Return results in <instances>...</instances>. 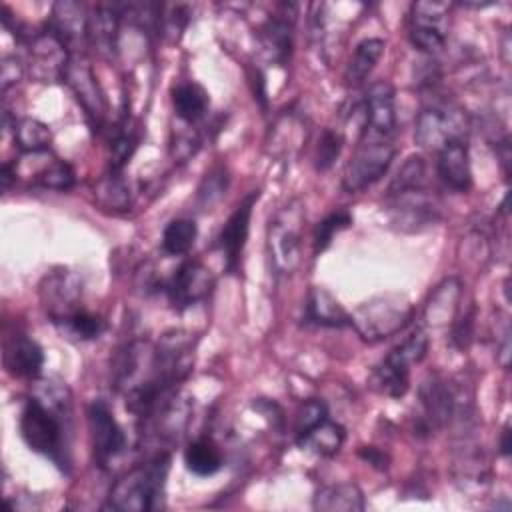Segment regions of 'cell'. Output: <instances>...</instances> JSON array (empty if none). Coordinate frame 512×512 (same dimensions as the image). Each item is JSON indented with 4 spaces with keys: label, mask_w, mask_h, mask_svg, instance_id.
Masks as SVG:
<instances>
[{
    "label": "cell",
    "mask_w": 512,
    "mask_h": 512,
    "mask_svg": "<svg viewBox=\"0 0 512 512\" xmlns=\"http://www.w3.org/2000/svg\"><path fill=\"white\" fill-rule=\"evenodd\" d=\"M396 150L394 136L360 132L358 144L342 172V188L354 194L376 184L388 172Z\"/></svg>",
    "instance_id": "cell-6"
},
{
    "label": "cell",
    "mask_w": 512,
    "mask_h": 512,
    "mask_svg": "<svg viewBox=\"0 0 512 512\" xmlns=\"http://www.w3.org/2000/svg\"><path fill=\"white\" fill-rule=\"evenodd\" d=\"M214 288V274L200 260H184L164 284L170 306L178 312L202 302Z\"/></svg>",
    "instance_id": "cell-13"
},
{
    "label": "cell",
    "mask_w": 512,
    "mask_h": 512,
    "mask_svg": "<svg viewBox=\"0 0 512 512\" xmlns=\"http://www.w3.org/2000/svg\"><path fill=\"white\" fill-rule=\"evenodd\" d=\"M2 364L10 376L34 380L42 372L44 352L34 338L24 332H14L4 338Z\"/></svg>",
    "instance_id": "cell-19"
},
{
    "label": "cell",
    "mask_w": 512,
    "mask_h": 512,
    "mask_svg": "<svg viewBox=\"0 0 512 512\" xmlns=\"http://www.w3.org/2000/svg\"><path fill=\"white\" fill-rule=\"evenodd\" d=\"M414 318V306L400 294H382L362 302L350 314V326L370 344L402 332Z\"/></svg>",
    "instance_id": "cell-5"
},
{
    "label": "cell",
    "mask_w": 512,
    "mask_h": 512,
    "mask_svg": "<svg viewBox=\"0 0 512 512\" xmlns=\"http://www.w3.org/2000/svg\"><path fill=\"white\" fill-rule=\"evenodd\" d=\"M14 142L24 154L48 152L52 144L50 126L38 118H20L14 122Z\"/></svg>",
    "instance_id": "cell-31"
},
{
    "label": "cell",
    "mask_w": 512,
    "mask_h": 512,
    "mask_svg": "<svg viewBox=\"0 0 512 512\" xmlns=\"http://www.w3.org/2000/svg\"><path fill=\"white\" fill-rule=\"evenodd\" d=\"M248 78H250V84H252V92H254V98L262 104V108H266V90H264V76L258 72V68L256 70H252L250 74H248Z\"/></svg>",
    "instance_id": "cell-45"
},
{
    "label": "cell",
    "mask_w": 512,
    "mask_h": 512,
    "mask_svg": "<svg viewBox=\"0 0 512 512\" xmlns=\"http://www.w3.org/2000/svg\"><path fill=\"white\" fill-rule=\"evenodd\" d=\"M122 20V4H98L88 16L86 40L102 56L116 54L118 28Z\"/></svg>",
    "instance_id": "cell-21"
},
{
    "label": "cell",
    "mask_w": 512,
    "mask_h": 512,
    "mask_svg": "<svg viewBox=\"0 0 512 512\" xmlns=\"http://www.w3.org/2000/svg\"><path fill=\"white\" fill-rule=\"evenodd\" d=\"M172 108L182 122L192 126L206 116L210 108V94L202 84L194 80L178 82L172 88Z\"/></svg>",
    "instance_id": "cell-24"
},
{
    "label": "cell",
    "mask_w": 512,
    "mask_h": 512,
    "mask_svg": "<svg viewBox=\"0 0 512 512\" xmlns=\"http://www.w3.org/2000/svg\"><path fill=\"white\" fill-rule=\"evenodd\" d=\"M474 320H476V308L474 304H470L468 310H464V314L460 316H454L452 320V344L458 348V350H464L470 346L472 338H474Z\"/></svg>",
    "instance_id": "cell-41"
},
{
    "label": "cell",
    "mask_w": 512,
    "mask_h": 512,
    "mask_svg": "<svg viewBox=\"0 0 512 512\" xmlns=\"http://www.w3.org/2000/svg\"><path fill=\"white\" fill-rule=\"evenodd\" d=\"M190 10L186 4H172V6H162V20H160V34H164L170 42H176L186 24H188Z\"/></svg>",
    "instance_id": "cell-40"
},
{
    "label": "cell",
    "mask_w": 512,
    "mask_h": 512,
    "mask_svg": "<svg viewBox=\"0 0 512 512\" xmlns=\"http://www.w3.org/2000/svg\"><path fill=\"white\" fill-rule=\"evenodd\" d=\"M34 182L48 190H70L76 182V174L66 160L52 158L36 172Z\"/></svg>",
    "instance_id": "cell-37"
},
{
    "label": "cell",
    "mask_w": 512,
    "mask_h": 512,
    "mask_svg": "<svg viewBox=\"0 0 512 512\" xmlns=\"http://www.w3.org/2000/svg\"><path fill=\"white\" fill-rule=\"evenodd\" d=\"M470 120L466 112L450 102V100H436L420 110L414 124V142L420 148L438 152L442 146L468 140Z\"/></svg>",
    "instance_id": "cell-8"
},
{
    "label": "cell",
    "mask_w": 512,
    "mask_h": 512,
    "mask_svg": "<svg viewBox=\"0 0 512 512\" xmlns=\"http://www.w3.org/2000/svg\"><path fill=\"white\" fill-rule=\"evenodd\" d=\"M406 36L410 44L424 54L440 52L448 38V6L442 2L410 4Z\"/></svg>",
    "instance_id": "cell-10"
},
{
    "label": "cell",
    "mask_w": 512,
    "mask_h": 512,
    "mask_svg": "<svg viewBox=\"0 0 512 512\" xmlns=\"http://www.w3.org/2000/svg\"><path fill=\"white\" fill-rule=\"evenodd\" d=\"M364 114L362 132L378 136H394L398 132L396 120V94L390 82L380 80L368 88L360 104Z\"/></svg>",
    "instance_id": "cell-18"
},
{
    "label": "cell",
    "mask_w": 512,
    "mask_h": 512,
    "mask_svg": "<svg viewBox=\"0 0 512 512\" xmlns=\"http://www.w3.org/2000/svg\"><path fill=\"white\" fill-rule=\"evenodd\" d=\"M94 200L102 210L126 212L132 206V194L122 172L108 170L94 186Z\"/></svg>",
    "instance_id": "cell-30"
},
{
    "label": "cell",
    "mask_w": 512,
    "mask_h": 512,
    "mask_svg": "<svg viewBox=\"0 0 512 512\" xmlns=\"http://www.w3.org/2000/svg\"><path fill=\"white\" fill-rule=\"evenodd\" d=\"M294 20H296V6L280 4L278 12L258 28V44H260L262 56L268 62L286 64L290 60L292 46H294Z\"/></svg>",
    "instance_id": "cell-17"
},
{
    "label": "cell",
    "mask_w": 512,
    "mask_h": 512,
    "mask_svg": "<svg viewBox=\"0 0 512 512\" xmlns=\"http://www.w3.org/2000/svg\"><path fill=\"white\" fill-rule=\"evenodd\" d=\"M24 74V64L16 56H4L0 64V84L2 92H6L10 86H14Z\"/></svg>",
    "instance_id": "cell-43"
},
{
    "label": "cell",
    "mask_w": 512,
    "mask_h": 512,
    "mask_svg": "<svg viewBox=\"0 0 512 512\" xmlns=\"http://www.w3.org/2000/svg\"><path fill=\"white\" fill-rule=\"evenodd\" d=\"M358 456H360L364 462H368L370 466H374L376 470H386V468H388V462H390L388 454H386L384 450L376 448V446H362V448L358 450Z\"/></svg>",
    "instance_id": "cell-44"
},
{
    "label": "cell",
    "mask_w": 512,
    "mask_h": 512,
    "mask_svg": "<svg viewBox=\"0 0 512 512\" xmlns=\"http://www.w3.org/2000/svg\"><path fill=\"white\" fill-rule=\"evenodd\" d=\"M136 148H138V136L134 134L132 128H128V116L124 114L110 140V170L122 172V168L130 162Z\"/></svg>",
    "instance_id": "cell-34"
},
{
    "label": "cell",
    "mask_w": 512,
    "mask_h": 512,
    "mask_svg": "<svg viewBox=\"0 0 512 512\" xmlns=\"http://www.w3.org/2000/svg\"><path fill=\"white\" fill-rule=\"evenodd\" d=\"M30 74L40 82H54L64 78L66 64L72 50L46 26L28 38Z\"/></svg>",
    "instance_id": "cell-14"
},
{
    "label": "cell",
    "mask_w": 512,
    "mask_h": 512,
    "mask_svg": "<svg viewBox=\"0 0 512 512\" xmlns=\"http://www.w3.org/2000/svg\"><path fill=\"white\" fill-rule=\"evenodd\" d=\"M70 416L72 394L68 386L54 380H40L24 400L18 420L26 446L54 462L60 470H68L70 466Z\"/></svg>",
    "instance_id": "cell-1"
},
{
    "label": "cell",
    "mask_w": 512,
    "mask_h": 512,
    "mask_svg": "<svg viewBox=\"0 0 512 512\" xmlns=\"http://www.w3.org/2000/svg\"><path fill=\"white\" fill-rule=\"evenodd\" d=\"M428 334L416 326L398 346H394L370 372L368 384L388 398H402L410 388V368L424 360Z\"/></svg>",
    "instance_id": "cell-4"
},
{
    "label": "cell",
    "mask_w": 512,
    "mask_h": 512,
    "mask_svg": "<svg viewBox=\"0 0 512 512\" xmlns=\"http://www.w3.org/2000/svg\"><path fill=\"white\" fill-rule=\"evenodd\" d=\"M326 418H328V406L322 400H318V398L304 400L296 412V422H294L296 438H300L302 434H306L308 430H312L316 424H320Z\"/></svg>",
    "instance_id": "cell-39"
},
{
    "label": "cell",
    "mask_w": 512,
    "mask_h": 512,
    "mask_svg": "<svg viewBox=\"0 0 512 512\" xmlns=\"http://www.w3.org/2000/svg\"><path fill=\"white\" fill-rule=\"evenodd\" d=\"M304 324L320 328H344L350 326V314L326 288L312 286L304 304Z\"/></svg>",
    "instance_id": "cell-22"
},
{
    "label": "cell",
    "mask_w": 512,
    "mask_h": 512,
    "mask_svg": "<svg viewBox=\"0 0 512 512\" xmlns=\"http://www.w3.org/2000/svg\"><path fill=\"white\" fill-rule=\"evenodd\" d=\"M58 326H62L64 332H68L70 336H74L78 340H94V338H100L102 332L106 330V320L100 314L80 308L74 314H70L64 322H60Z\"/></svg>",
    "instance_id": "cell-36"
},
{
    "label": "cell",
    "mask_w": 512,
    "mask_h": 512,
    "mask_svg": "<svg viewBox=\"0 0 512 512\" xmlns=\"http://www.w3.org/2000/svg\"><path fill=\"white\" fill-rule=\"evenodd\" d=\"M384 40L382 38H364L362 42H358V46L354 48V54L350 56L346 70H344V82L346 86H360L366 82V78L372 74L374 66L378 64V60L384 54Z\"/></svg>",
    "instance_id": "cell-27"
},
{
    "label": "cell",
    "mask_w": 512,
    "mask_h": 512,
    "mask_svg": "<svg viewBox=\"0 0 512 512\" xmlns=\"http://www.w3.org/2000/svg\"><path fill=\"white\" fill-rule=\"evenodd\" d=\"M420 402V418L418 432L432 434L434 430L446 428L460 410V400L456 390L440 376H428L418 388Z\"/></svg>",
    "instance_id": "cell-11"
},
{
    "label": "cell",
    "mask_w": 512,
    "mask_h": 512,
    "mask_svg": "<svg viewBox=\"0 0 512 512\" xmlns=\"http://www.w3.org/2000/svg\"><path fill=\"white\" fill-rule=\"evenodd\" d=\"M198 236V226L192 218H174L162 230V250L168 256H182L190 252Z\"/></svg>",
    "instance_id": "cell-33"
},
{
    "label": "cell",
    "mask_w": 512,
    "mask_h": 512,
    "mask_svg": "<svg viewBox=\"0 0 512 512\" xmlns=\"http://www.w3.org/2000/svg\"><path fill=\"white\" fill-rule=\"evenodd\" d=\"M200 146H202V138L198 136V132L196 130H188V132H180V134L172 136L170 152H172V156L178 162H184L190 156H194Z\"/></svg>",
    "instance_id": "cell-42"
},
{
    "label": "cell",
    "mask_w": 512,
    "mask_h": 512,
    "mask_svg": "<svg viewBox=\"0 0 512 512\" xmlns=\"http://www.w3.org/2000/svg\"><path fill=\"white\" fill-rule=\"evenodd\" d=\"M436 158V174L452 192L464 194L472 188V166L468 140H456L442 146Z\"/></svg>",
    "instance_id": "cell-20"
},
{
    "label": "cell",
    "mask_w": 512,
    "mask_h": 512,
    "mask_svg": "<svg viewBox=\"0 0 512 512\" xmlns=\"http://www.w3.org/2000/svg\"><path fill=\"white\" fill-rule=\"evenodd\" d=\"M312 508L320 512H360L366 508L362 490L352 482L322 486L312 498Z\"/></svg>",
    "instance_id": "cell-25"
},
{
    "label": "cell",
    "mask_w": 512,
    "mask_h": 512,
    "mask_svg": "<svg viewBox=\"0 0 512 512\" xmlns=\"http://www.w3.org/2000/svg\"><path fill=\"white\" fill-rule=\"evenodd\" d=\"M344 146V134L336 128H324L320 132L316 152H314V166L318 172H326L338 160Z\"/></svg>",
    "instance_id": "cell-38"
},
{
    "label": "cell",
    "mask_w": 512,
    "mask_h": 512,
    "mask_svg": "<svg viewBox=\"0 0 512 512\" xmlns=\"http://www.w3.org/2000/svg\"><path fill=\"white\" fill-rule=\"evenodd\" d=\"M260 192L252 190L248 192L240 204L234 208V212L228 216V220L224 222L220 234H218V248L224 256V266L228 272H238L240 268V258L248 240V232H250V220H252V210L254 204L258 200Z\"/></svg>",
    "instance_id": "cell-16"
},
{
    "label": "cell",
    "mask_w": 512,
    "mask_h": 512,
    "mask_svg": "<svg viewBox=\"0 0 512 512\" xmlns=\"http://www.w3.org/2000/svg\"><path fill=\"white\" fill-rule=\"evenodd\" d=\"M66 86L72 90L74 98L84 110L86 120L90 122L92 130H100L108 116V102L104 96V90L92 70V64L86 60L82 52H72L70 60L64 70Z\"/></svg>",
    "instance_id": "cell-9"
},
{
    "label": "cell",
    "mask_w": 512,
    "mask_h": 512,
    "mask_svg": "<svg viewBox=\"0 0 512 512\" xmlns=\"http://www.w3.org/2000/svg\"><path fill=\"white\" fill-rule=\"evenodd\" d=\"M48 28L72 50L74 42L86 40V28H88L86 8L82 4L70 2V0L56 2L52 6V16L48 20Z\"/></svg>",
    "instance_id": "cell-23"
},
{
    "label": "cell",
    "mask_w": 512,
    "mask_h": 512,
    "mask_svg": "<svg viewBox=\"0 0 512 512\" xmlns=\"http://www.w3.org/2000/svg\"><path fill=\"white\" fill-rule=\"evenodd\" d=\"M344 440H346L344 426H340L338 422H332L330 418H326L320 424H316L312 430H308L306 434L296 438V444L302 450H308V452H312L316 456L332 458V456H336L340 452Z\"/></svg>",
    "instance_id": "cell-26"
},
{
    "label": "cell",
    "mask_w": 512,
    "mask_h": 512,
    "mask_svg": "<svg viewBox=\"0 0 512 512\" xmlns=\"http://www.w3.org/2000/svg\"><path fill=\"white\" fill-rule=\"evenodd\" d=\"M170 462V452L160 450L126 472L112 486L106 506L118 512H150L160 508Z\"/></svg>",
    "instance_id": "cell-3"
},
{
    "label": "cell",
    "mask_w": 512,
    "mask_h": 512,
    "mask_svg": "<svg viewBox=\"0 0 512 512\" xmlns=\"http://www.w3.org/2000/svg\"><path fill=\"white\" fill-rule=\"evenodd\" d=\"M40 300L50 320L60 324L82 308V284L68 270L50 272L40 284Z\"/></svg>",
    "instance_id": "cell-15"
},
{
    "label": "cell",
    "mask_w": 512,
    "mask_h": 512,
    "mask_svg": "<svg viewBox=\"0 0 512 512\" xmlns=\"http://www.w3.org/2000/svg\"><path fill=\"white\" fill-rule=\"evenodd\" d=\"M304 220L306 210L300 200H290L274 214V218H270L266 244L270 264L278 276L292 274L300 264Z\"/></svg>",
    "instance_id": "cell-7"
},
{
    "label": "cell",
    "mask_w": 512,
    "mask_h": 512,
    "mask_svg": "<svg viewBox=\"0 0 512 512\" xmlns=\"http://www.w3.org/2000/svg\"><path fill=\"white\" fill-rule=\"evenodd\" d=\"M386 214L390 226L404 234L422 232L440 220L442 208L428 188L422 156H410L392 178L386 190Z\"/></svg>",
    "instance_id": "cell-2"
},
{
    "label": "cell",
    "mask_w": 512,
    "mask_h": 512,
    "mask_svg": "<svg viewBox=\"0 0 512 512\" xmlns=\"http://www.w3.org/2000/svg\"><path fill=\"white\" fill-rule=\"evenodd\" d=\"M228 186H230V172L224 164H214L206 174L204 178L200 180L198 184V190H196V206L202 210V212H208L212 210L228 192Z\"/></svg>",
    "instance_id": "cell-32"
},
{
    "label": "cell",
    "mask_w": 512,
    "mask_h": 512,
    "mask_svg": "<svg viewBox=\"0 0 512 512\" xmlns=\"http://www.w3.org/2000/svg\"><path fill=\"white\" fill-rule=\"evenodd\" d=\"M460 296L462 284L458 278H446L442 284H438L426 306V322L432 326L452 324Z\"/></svg>",
    "instance_id": "cell-29"
},
{
    "label": "cell",
    "mask_w": 512,
    "mask_h": 512,
    "mask_svg": "<svg viewBox=\"0 0 512 512\" xmlns=\"http://www.w3.org/2000/svg\"><path fill=\"white\" fill-rule=\"evenodd\" d=\"M184 464L198 478L214 476L224 466V456L212 438H196L184 448Z\"/></svg>",
    "instance_id": "cell-28"
},
{
    "label": "cell",
    "mask_w": 512,
    "mask_h": 512,
    "mask_svg": "<svg viewBox=\"0 0 512 512\" xmlns=\"http://www.w3.org/2000/svg\"><path fill=\"white\" fill-rule=\"evenodd\" d=\"M352 226V214L344 208L334 210L330 214H326L314 228L312 234V246H314V254H322L334 240V236L346 228Z\"/></svg>",
    "instance_id": "cell-35"
},
{
    "label": "cell",
    "mask_w": 512,
    "mask_h": 512,
    "mask_svg": "<svg viewBox=\"0 0 512 512\" xmlns=\"http://www.w3.org/2000/svg\"><path fill=\"white\" fill-rule=\"evenodd\" d=\"M510 426L508 424H504V428H502V434H500V454L504 456V458H508L510 456Z\"/></svg>",
    "instance_id": "cell-46"
},
{
    "label": "cell",
    "mask_w": 512,
    "mask_h": 512,
    "mask_svg": "<svg viewBox=\"0 0 512 512\" xmlns=\"http://www.w3.org/2000/svg\"><path fill=\"white\" fill-rule=\"evenodd\" d=\"M86 416L96 464L106 468L114 458H118L126 450V434L114 418V412L110 410L108 402L102 398H96L88 406Z\"/></svg>",
    "instance_id": "cell-12"
}]
</instances>
